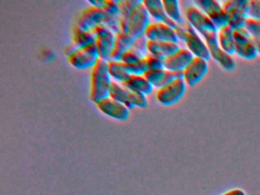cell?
<instances>
[{
	"mask_svg": "<svg viewBox=\"0 0 260 195\" xmlns=\"http://www.w3.org/2000/svg\"><path fill=\"white\" fill-rule=\"evenodd\" d=\"M112 79L108 70V62L100 59L92 70L89 98L94 103L109 97Z\"/></svg>",
	"mask_w": 260,
	"mask_h": 195,
	"instance_id": "1",
	"label": "cell"
},
{
	"mask_svg": "<svg viewBox=\"0 0 260 195\" xmlns=\"http://www.w3.org/2000/svg\"><path fill=\"white\" fill-rule=\"evenodd\" d=\"M185 15L187 22L202 37L206 44L217 42L218 29L206 14L194 6L188 8Z\"/></svg>",
	"mask_w": 260,
	"mask_h": 195,
	"instance_id": "2",
	"label": "cell"
},
{
	"mask_svg": "<svg viewBox=\"0 0 260 195\" xmlns=\"http://www.w3.org/2000/svg\"><path fill=\"white\" fill-rule=\"evenodd\" d=\"M175 30L179 40L185 43L187 49L194 56L202 58L208 61L211 59L209 49L205 40L187 21L183 24H178Z\"/></svg>",
	"mask_w": 260,
	"mask_h": 195,
	"instance_id": "3",
	"label": "cell"
},
{
	"mask_svg": "<svg viewBox=\"0 0 260 195\" xmlns=\"http://www.w3.org/2000/svg\"><path fill=\"white\" fill-rule=\"evenodd\" d=\"M150 24V15L143 2L131 12L125 21L120 22L121 31L128 34L135 39L144 35Z\"/></svg>",
	"mask_w": 260,
	"mask_h": 195,
	"instance_id": "4",
	"label": "cell"
},
{
	"mask_svg": "<svg viewBox=\"0 0 260 195\" xmlns=\"http://www.w3.org/2000/svg\"><path fill=\"white\" fill-rule=\"evenodd\" d=\"M109 97L121 102L129 109L138 108H147L148 105L147 96L141 93L132 91L122 84L112 81L109 89Z\"/></svg>",
	"mask_w": 260,
	"mask_h": 195,
	"instance_id": "5",
	"label": "cell"
},
{
	"mask_svg": "<svg viewBox=\"0 0 260 195\" xmlns=\"http://www.w3.org/2000/svg\"><path fill=\"white\" fill-rule=\"evenodd\" d=\"M247 0H226L222 3V7L229 17V24L234 30L243 28L248 17Z\"/></svg>",
	"mask_w": 260,
	"mask_h": 195,
	"instance_id": "6",
	"label": "cell"
},
{
	"mask_svg": "<svg viewBox=\"0 0 260 195\" xmlns=\"http://www.w3.org/2000/svg\"><path fill=\"white\" fill-rule=\"evenodd\" d=\"M234 53L246 60H252L258 55L254 38L243 28L234 30Z\"/></svg>",
	"mask_w": 260,
	"mask_h": 195,
	"instance_id": "7",
	"label": "cell"
},
{
	"mask_svg": "<svg viewBox=\"0 0 260 195\" xmlns=\"http://www.w3.org/2000/svg\"><path fill=\"white\" fill-rule=\"evenodd\" d=\"M187 84L183 78L175 79L168 85L158 89L156 99L161 105L170 106L179 102L186 91Z\"/></svg>",
	"mask_w": 260,
	"mask_h": 195,
	"instance_id": "8",
	"label": "cell"
},
{
	"mask_svg": "<svg viewBox=\"0 0 260 195\" xmlns=\"http://www.w3.org/2000/svg\"><path fill=\"white\" fill-rule=\"evenodd\" d=\"M100 59V53L95 44L77 49L68 56L70 63L78 70L93 68Z\"/></svg>",
	"mask_w": 260,
	"mask_h": 195,
	"instance_id": "9",
	"label": "cell"
},
{
	"mask_svg": "<svg viewBox=\"0 0 260 195\" xmlns=\"http://www.w3.org/2000/svg\"><path fill=\"white\" fill-rule=\"evenodd\" d=\"M95 35V45L100 53V58L104 60H112V53L115 47L116 35L103 25H100L92 30Z\"/></svg>",
	"mask_w": 260,
	"mask_h": 195,
	"instance_id": "10",
	"label": "cell"
},
{
	"mask_svg": "<svg viewBox=\"0 0 260 195\" xmlns=\"http://www.w3.org/2000/svg\"><path fill=\"white\" fill-rule=\"evenodd\" d=\"M107 17V13L103 8L89 6L85 9L77 18L75 27L85 30H92L102 25Z\"/></svg>",
	"mask_w": 260,
	"mask_h": 195,
	"instance_id": "11",
	"label": "cell"
},
{
	"mask_svg": "<svg viewBox=\"0 0 260 195\" xmlns=\"http://www.w3.org/2000/svg\"><path fill=\"white\" fill-rule=\"evenodd\" d=\"M208 67V60L194 56L183 71V79L187 85L194 86L199 83L206 76Z\"/></svg>",
	"mask_w": 260,
	"mask_h": 195,
	"instance_id": "12",
	"label": "cell"
},
{
	"mask_svg": "<svg viewBox=\"0 0 260 195\" xmlns=\"http://www.w3.org/2000/svg\"><path fill=\"white\" fill-rule=\"evenodd\" d=\"M144 35L148 41H170L179 44V40L175 29L164 23H150Z\"/></svg>",
	"mask_w": 260,
	"mask_h": 195,
	"instance_id": "13",
	"label": "cell"
},
{
	"mask_svg": "<svg viewBox=\"0 0 260 195\" xmlns=\"http://www.w3.org/2000/svg\"><path fill=\"white\" fill-rule=\"evenodd\" d=\"M95 104L103 114L115 120H125L130 116V109L112 98H106Z\"/></svg>",
	"mask_w": 260,
	"mask_h": 195,
	"instance_id": "14",
	"label": "cell"
},
{
	"mask_svg": "<svg viewBox=\"0 0 260 195\" xmlns=\"http://www.w3.org/2000/svg\"><path fill=\"white\" fill-rule=\"evenodd\" d=\"M194 55L187 48H180L164 60L165 70L170 71H184L192 60Z\"/></svg>",
	"mask_w": 260,
	"mask_h": 195,
	"instance_id": "15",
	"label": "cell"
},
{
	"mask_svg": "<svg viewBox=\"0 0 260 195\" xmlns=\"http://www.w3.org/2000/svg\"><path fill=\"white\" fill-rule=\"evenodd\" d=\"M209 49L211 57L215 61L223 70L226 71H233L237 67V62L232 55L222 50L219 46L218 42L207 44Z\"/></svg>",
	"mask_w": 260,
	"mask_h": 195,
	"instance_id": "16",
	"label": "cell"
},
{
	"mask_svg": "<svg viewBox=\"0 0 260 195\" xmlns=\"http://www.w3.org/2000/svg\"><path fill=\"white\" fill-rule=\"evenodd\" d=\"M143 4L148 11L150 17L156 20L157 22L164 23L173 28H176L178 24L167 16L162 1L161 0H144L143 1Z\"/></svg>",
	"mask_w": 260,
	"mask_h": 195,
	"instance_id": "17",
	"label": "cell"
},
{
	"mask_svg": "<svg viewBox=\"0 0 260 195\" xmlns=\"http://www.w3.org/2000/svg\"><path fill=\"white\" fill-rule=\"evenodd\" d=\"M180 48L179 44L170 41H148L147 44V50L150 54L154 55L164 59L171 56Z\"/></svg>",
	"mask_w": 260,
	"mask_h": 195,
	"instance_id": "18",
	"label": "cell"
},
{
	"mask_svg": "<svg viewBox=\"0 0 260 195\" xmlns=\"http://www.w3.org/2000/svg\"><path fill=\"white\" fill-rule=\"evenodd\" d=\"M135 38L128 34L121 31L117 34L115 47L112 53V60L121 61V56L129 49L132 48Z\"/></svg>",
	"mask_w": 260,
	"mask_h": 195,
	"instance_id": "19",
	"label": "cell"
},
{
	"mask_svg": "<svg viewBox=\"0 0 260 195\" xmlns=\"http://www.w3.org/2000/svg\"><path fill=\"white\" fill-rule=\"evenodd\" d=\"M124 86L127 87L132 91L141 93L147 96L153 91V86L147 80L144 76L131 75L128 79L122 83Z\"/></svg>",
	"mask_w": 260,
	"mask_h": 195,
	"instance_id": "20",
	"label": "cell"
},
{
	"mask_svg": "<svg viewBox=\"0 0 260 195\" xmlns=\"http://www.w3.org/2000/svg\"><path fill=\"white\" fill-rule=\"evenodd\" d=\"M217 42L222 50L229 54H234V29L226 25L217 30Z\"/></svg>",
	"mask_w": 260,
	"mask_h": 195,
	"instance_id": "21",
	"label": "cell"
},
{
	"mask_svg": "<svg viewBox=\"0 0 260 195\" xmlns=\"http://www.w3.org/2000/svg\"><path fill=\"white\" fill-rule=\"evenodd\" d=\"M95 35L92 30H85L74 27L73 30V45L76 49L82 48L91 44H95Z\"/></svg>",
	"mask_w": 260,
	"mask_h": 195,
	"instance_id": "22",
	"label": "cell"
},
{
	"mask_svg": "<svg viewBox=\"0 0 260 195\" xmlns=\"http://www.w3.org/2000/svg\"><path fill=\"white\" fill-rule=\"evenodd\" d=\"M108 70L114 81L122 84L125 82L131 74L126 69L125 64L121 61L110 60L108 62Z\"/></svg>",
	"mask_w": 260,
	"mask_h": 195,
	"instance_id": "23",
	"label": "cell"
},
{
	"mask_svg": "<svg viewBox=\"0 0 260 195\" xmlns=\"http://www.w3.org/2000/svg\"><path fill=\"white\" fill-rule=\"evenodd\" d=\"M164 9L167 16L173 20L177 24H183L185 23L181 13L180 6L177 0H162Z\"/></svg>",
	"mask_w": 260,
	"mask_h": 195,
	"instance_id": "24",
	"label": "cell"
},
{
	"mask_svg": "<svg viewBox=\"0 0 260 195\" xmlns=\"http://www.w3.org/2000/svg\"><path fill=\"white\" fill-rule=\"evenodd\" d=\"M208 16L217 29L229 24V17L223 7L211 12Z\"/></svg>",
	"mask_w": 260,
	"mask_h": 195,
	"instance_id": "25",
	"label": "cell"
},
{
	"mask_svg": "<svg viewBox=\"0 0 260 195\" xmlns=\"http://www.w3.org/2000/svg\"><path fill=\"white\" fill-rule=\"evenodd\" d=\"M141 0H124L119 1L120 22L125 21L131 12L137 7V6L142 3Z\"/></svg>",
	"mask_w": 260,
	"mask_h": 195,
	"instance_id": "26",
	"label": "cell"
},
{
	"mask_svg": "<svg viewBox=\"0 0 260 195\" xmlns=\"http://www.w3.org/2000/svg\"><path fill=\"white\" fill-rule=\"evenodd\" d=\"M194 4L198 9H200L207 15L222 8V5L220 4V2L216 0H196L194 1Z\"/></svg>",
	"mask_w": 260,
	"mask_h": 195,
	"instance_id": "27",
	"label": "cell"
},
{
	"mask_svg": "<svg viewBox=\"0 0 260 195\" xmlns=\"http://www.w3.org/2000/svg\"><path fill=\"white\" fill-rule=\"evenodd\" d=\"M165 73V69H162V70H147L146 73H144V76L153 87L157 88L158 85H159L161 81L164 79Z\"/></svg>",
	"mask_w": 260,
	"mask_h": 195,
	"instance_id": "28",
	"label": "cell"
},
{
	"mask_svg": "<svg viewBox=\"0 0 260 195\" xmlns=\"http://www.w3.org/2000/svg\"><path fill=\"white\" fill-rule=\"evenodd\" d=\"M147 44H148V39L146 38L145 35H142L135 38L132 48L137 53H139L143 58H145L149 54Z\"/></svg>",
	"mask_w": 260,
	"mask_h": 195,
	"instance_id": "29",
	"label": "cell"
},
{
	"mask_svg": "<svg viewBox=\"0 0 260 195\" xmlns=\"http://www.w3.org/2000/svg\"><path fill=\"white\" fill-rule=\"evenodd\" d=\"M126 69L131 75L144 76L148 68L145 59H141L138 62L132 64H125Z\"/></svg>",
	"mask_w": 260,
	"mask_h": 195,
	"instance_id": "30",
	"label": "cell"
},
{
	"mask_svg": "<svg viewBox=\"0 0 260 195\" xmlns=\"http://www.w3.org/2000/svg\"><path fill=\"white\" fill-rule=\"evenodd\" d=\"M102 25L107 27L115 35L120 33L121 31V26H120V15H111L107 14V17Z\"/></svg>",
	"mask_w": 260,
	"mask_h": 195,
	"instance_id": "31",
	"label": "cell"
},
{
	"mask_svg": "<svg viewBox=\"0 0 260 195\" xmlns=\"http://www.w3.org/2000/svg\"><path fill=\"white\" fill-rule=\"evenodd\" d=\"M244 28L252 37L256 38L260 36V20L248 17L245 23Z\"/></svg>",
	"mask_w": 260,
	"mask_h": 195,
	"instance_id": "32",
	"label": "cell"
},
{
	"mask_svg": "<svg viewBox=\"0 0 260 195\" xmlns=\"http://www.w3.org/2000/svg\"><path fill=\"white\" fill-rule=\"evenodd\" d=\"M144 59H145L146 62H147L148 70H162V69H165V65H164L165 59H162V58L158 57V56L149 53Z\"/></svg>",
	"mask_w": 260,
	"mask_h": 195,
	"instance_id": "33",
	"label": "cell"
},
{
	"mask_svg": "<svg viewBox=\"0 0 260 195\" xmlns=\"http://www.w3.org/2000/svg\"><path fill=\"white\" fill-rule=\"evenodd\" d=\"M144 59L139 53H137L133 49H129L121 56V62L124 64H132Z\"/></svg>",
	"mask_w": 260,
	"mask_h": 195,
	"instance_id": "34",
	"label": "cell"
},
{
	"mask_svg": "<svg viewBox=\"0 0 260 195\" xmlns=\"http://www.w3.org/2000/svg\"><path fill=\"white\" fill-rule=\"evenodd\" d=\"M103 9L108 15H120L119 1L116 0H104Z\"/></svg>",
	"mask_w": 260,
	"mask_h": 195,
	"instance_id": "35",
	"label": "cell"
},
{
	"mask_svg": "<svg viewBox=\"0 0 260 195\" xmlns=\"http://www.w3.org/2000/svg\"><path fill=\"white\" fill-rule=\"evenodd\" d=\"M248 15L250 18L260 20V0H250V1H249Z\"/></svg>",
	"mask_w": 260,
	"mask_h": 195,
	"instance_id": "36",
	"label": "cell"
},
{
	"mask_svg": "<svg viewBox=\"0 0 260 195\" xmlns=\"http://www.w3.org/2000/svg\"><path fill=\"white\" fill-rule=\"evenodd\" d=\"M88 3L91 5V6H95V7L103 8L104 0H92Z\"/></svg>",
	"mask_w": 260,
	"mask_h": 195,
	"instance_id": "37",
	"label": "cell"
},
{
	"mask_svg": "<svg viewBox=\"0 0 260 195\" xmlns=\"http://www.w3.org/2000/svg\"><path fill=\"white\" fill-rule=\"evenodd\" d=\"M253 38L254 41H255V46H256L257 52H258V54L260 55V36Z\"/></svg>",
	"mask_w": 260,
	"mask_h": 195,
	"instance_id": "38",
	"label": "cell"
}]
</instances>
